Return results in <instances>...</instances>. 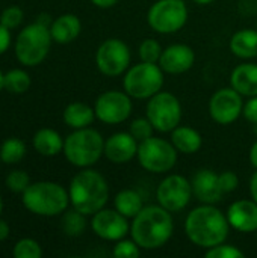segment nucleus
<instances>
[{"mask_svg": "<svg viewBox=\"0 0 257 258\" xmlns=\"http://www.w3.org/2000/svg\"><path fill=\"white\" fill-rule=\"evenodd\" d=\"M230 224L227 216L214 204H203L191 210L185 221L188 239L200 248L209 249L224 243L229 237Z\"/></svg>", "mask_w": 257, "mask_h": 258, "instance_id": "obj_1", "label": "nucleus"}, {"mask_svg": "<svg viewBox=\"0 0 257 258\" xmlns=\"http://www.w3.org/2000/svg\"><path fill=\"white\" fill-rule=\"evenodd\" d=\"M173 213L162 206H144V209L132 219L130 236L141 249L153 251L162 248L173 236Z\"/></svg>", "mask_w": 257, "mask_h": 258, "instance_id": "obj_2", "label": "nucleus"}, {"mask_svg": "<svg viewBox=\"0 0 257 258\" xmlns=\"http://www.w3.org/2000/svg\"><path fill=\"white\" fill-rule=\"evenodd\" d=\"M68 195L73 209L86 216H92L108 204L109 186L98 171L85 168L73 177Z\"/></svg>", "mask_w": 257, "mask_h": 258, "instance_id": "obj_3", "label": "nucleus"}, {"mask_svg": "<svg viewBox=\"0 0 257 258\" xmlns=\"http://www.w3.org/2000/svg\"><path fill=\"white\" fill-rule=\"evenodd\" d=\"M23 206L38 216H58L70 204L68 192L53 181H36L23 192Z\"/></svg>", "mask_w": 257, "mask_h": 258, "instance_id": "obj_4", "label": "nucleus"}, {"mask_svg": "<svg viewBox=\"0 0 257 258\" xmlns=\"http://www.w3.org/2000/svg\"><path fill=\"white\" fill-rule=\"evenodd\" d=\"M64 154L71 165L89 168L105 154V139L94 128H77L64 141Z\"/></svg>", "mask_w": 257, "mask_h": 258, "instance_id": "obj_5", "label": "nucleus"}, {"mask_svg": "<svg viewBox=\"0 0 257 258\" xmlns=\"http://www.w3.org/2000/svg\"><path fill=\"white\" fill-rule=\"evenodd\" d=\"M52 41L50 27L35 21L18 33L15 41V56L23 65H39L48 54Z\"/></svg>", "mask_w": 257, "mask_h": 258, "instance_id": "obj_6", "label": "nucleus"}, {"mask_svg": "<svg viewBox=\"0 0 257 258\" xmlns=\"http://www.w3.org/2000/svg\"><path fill=\"white\" fill-rule=\"evenodd\" d=\"M123 86L132 98L148 100L162 89L164 71L159 63L141 60L139 63L129 67L123 79Z\"/></svg>", "mask_w": 257, "mask_h": 258, "instance_id": "obj_7", "label": "nucleus"}, {"mask_svg": "<svg viewBox=\"0 0 257 258\" xmlns=\"http://www.w3.org/2000/svg\"><path fill=\"white\" fill-rule=\"evenodd\" d=\"M177 153L179 151L171 144V141L151 136L139 142L136 157L145 171L153 174H165L176 166Z\"/></svg>", "mask_w": 257, "mask_h": 258, "instance_id": "obj_8", "label": "nucleus"}, {"mask_svg": "<svg viewBox=\"0 0 257 258\" xmlns=\"http://www.w3.org/2000/svg\"><path fill=\"white\" fill-rule=\"evenodd\" d=\"M145 115L156 132L171 133L182 122V104L174 94L159 91L148 98Z\"/></svg>", "mask_w": 257, "mask_h": 258, "instance_id": "obj_9", "label": "nucleus"}, {"mask_svg": "<svg viewBox=\"0 0 257 258\" xmlns=\"http://www.w3.org/2000/svg\"><path fill=\"white\" fill-rule=\"evenodd\" d=\"M188 15L185 0H158L150 6L147 21L156 33L170 35L183 29Z\"/></svg>", "mask_w": 257, "mask_h": 258, "instance_id": "obj_10", "label": "nucleus"}, {"mask_svg": "<svg viewBox=\"0 0 257 258\" xmlns=\"http://www.w3.org/2000/svg\"><path fill=\"white\" fill-rule=\"evenodd\" d=\"M130 60L132 54L129 45L118 38L103 41L95 53L97 68L108 77H117L126 73L130 67Z\"/></svg>", "mask_w": 257, "mask_h": 258, "instance_id": "obj_11", "label": "nucleus"}, {"mask_svg": "<svg viewBox=\"0 0 257 258\" xmlns=\"http://www.w3.org/2000/svg\"><path fill=\"white\" fill-rule=\"evenodd\" d=\"M192 194L191 181L179 174L167 175L158 186L156 198L159 206H162L170 213H179L189 204Z\"/></svg>", "mask_w": 257, "mask_h": 258, "instance_id": "obj_12", "label": "nucleus"}, {"mask_svg": "<svg viewBox=\"0 0 257 258\" xmlns=\"http://www.w3.org/2000/svg\"><path fill=\"white\" fill-rule=\"evenodd\" d=\"M132 109V97L126 91H106L98 95L94 104L95 118L109 125L124 122L130 116Z\"/></svg>", "mask_w": 257, "mask_h": 258, "instance_id": "obj_13", "label": "nucleus"}, {"mask_svg": "<svg viewBox=\"0 0 257 258\" xmlns=\"http://www.w3.org/2000/svg\"><path fill=\"white\" fill-rule=\"evenodd\" d=\"M244 110L242 95L233 88L218 89L209 101L211 118L220 125H229L235 122Z\"/></svg>", "mask_w": 257, "mask_h": 258, "instance_id": "obj_14", "label": "nucleus"}, {"mask_svg": "<svg viewBox=\"0 0 257 258\" xmlns=\"http://www.w3.org/2000/svg\"><path fill=\"white\" fill-rule=\"evenodd\" d=\"M91 228L95 236L108 242H118L130 233V224L117 209H101L92 215Z\"/></svg>", "mask_w": 257, "mask_h": 258, "instance_id": "obj_15", "label": "nucleus"}, {"mask_svg": "<svg viewBox=\"0 0 257 258\" xmlns=\"http://www.w3.org/2000/svg\"><path fill=\"white\" fill-rule=\"evenodd\" d=\"M139 142L129 132H118L105 141V156L115 165H124L136 157Z\"/></svg>", "mask_w": 257, "mask_h": 258, "instance_id": "obj_16", "label": "nucleus"}, {"mask_svg": "<svg viewBox=\"0 0 257 258\" xmlns=\"http://www.w3.org/2000/svg\"><path fill=\"white\" fill-rule=\"evenodd\" d=\"M192 194L201 204H217L223 200L224 192L220 184V174L212 169H200L191 180Z\"/></svg>", "mask_w": 257, "mask_h": 258, "instance_id": "obj_17", "label": "nucleus"}, {"mask_svg": "<svg viewBox=\"0 0 257 258\" xmlns=\"http://www.w3.org/2000/svg\"><path fill=\"white\" fill-rule=\"evenodd\" d=\"M195 62L194 50L186 44H173L167 47L159 59V67L164 73L177 76L189 71Z\"/></svg>", "mask_w": 257, "mask_h": 258, "instance_id": "obj_18", "label": "nucleus"}, {"mask_svg": "<svg viewBox=\"0 0 257 258\" xmlns=\"http://www.w3.org/2000/svg\"><path fill=\"white\" fill-rule=\"evenodd\" d=\"M227 219L233 230L241 233L257 231V203L253 200H238L230 204Z\"/></svg>", "mask_w": 257, "mask_h": 258, "instance_id": "obj_19", "label": "nucleus"}, {"mask_svg": "<svg viewBox=\"0 0 257 258\" xmlns=\"http://www.w3.org/2000/svg\"><path fill=\"white\" fill-rule=\"evenodd\" d=\"M230 85L242 97H256L257 95V63H241L238 65L230 76Z\"/></svg>", "mask_w": 257, "mask_h": 258, "instance_id": "obj_20", "label": "nucleus"}, {"mask_svg": "<svg viewBox=\"0 0 257 258\" xmlns=\"http://www.w3.org/2000/svg\"><path fill=\"white\" fill-rule=\"evenodd\" d=\"M82 30V23L77 15L74 14H64L58 17L52 26H50V33L53 41L58 44H68L74 41Z\"/></svg>", "mask_w": 257, "mask_h": 258, "instance_id": "obj_21", "label": "nucleus"}, {"mask_svg": "<svg viewBox=\"0 0 257 258\" xmlns=\"http://www.w3.org/2000/svg\"><path fill=\"white\" fill-rule=\"evenodd\" d=\"M171 144L176 147L179 153L183 154H195L200 151L203 145V138L201 135L188 125H177L171 132Z\"/></svg>", "mask_w": 257, "mask_h": 258, "instance_id": "obj_22", "label": "nucleus"}, {"mask_svg": "<svg viewBox=\"0 0 257 258\" xmlns=\"http://www.w3.org/2000/svg\"><path fill=\"white\" fill-rule=\"evenodd\" d=\"M230 50L241 59L257 57V29L238 30L230 39Z\"/></svg>", "mask_w": 257, "mask_h": 258, "instance_id": "obj_23", "label": "nucleus"}, {"mask_svg": "<svg viewBox=\"0 0 257 258\" xmlns=\"http://www.w3.org/2000/svg\"><path fill=\"white\" fill-rule=\"evenodd\" d=\"M94 119H95L94 109L80 101L70 103L64 110V122L74 130L89 127Z\"/></svg>", "mask_w": 257, "mask_h": 258, "instance_id": "obj_24", "label": "nucleus"}, {"mask_svg": "<svg viewBox=\"0 0 257 258\" xmlns=\"http://www.w3.org/2000/svg\"><path fill=\"white\" fill-rule=\"evenodd\" d=\"M33 148L41 156L52 157L64 151V141L56 130L41 128L33 136Z\"/></svg>", "mask_w": 257, "mask_h": 258, "instance_id": "obj_25", "label": "nucleus"}, {"mask_svg": "<svg viewBox=\"0 0 257 258\" xmlns=\"http://www.w3.org/2000/svg\"><path fill=\"white\" fill-rule=\"evenodd\" d=\"M114 209H117L127 219H133L144 209V201L139 192L133 189H124L115 195Z\"/></svg>", "mask_w": 257, "mask_h": 258, "instance_id": "obj_26", "label": "nucleus"}, {"mask_svg": "<svg viewBox=\"0 0 257 258\" xmlns=\"http://www.w3.org/2000/svg\"><path fill=\"white\" fill-rule=\"evenodd\" d=\"M26 154V145L17 138L6 139L0 147V160L6 165L18 163Z\"/></svg>", "mask_w": 257, "mask_h": 258, "instance_id": "obj_27", "label": "nucleus"}, {"mask_svg": "<svg viewBox=\"0 0 257 258\" xmlns=\"http://www.w3.org/2000/svg\"><path fill=\"white\" fill-rule=\"evenodd\" d=\"M86 228V215L73 209L67 212L62 218V230L70 237H79Z\"/></svg>", "mask_w": 257, "mask_h": 258, "instance_id": "obj_28", "label": "nucleus"}, {"mask_svg": "<svg viewBox=\"0 0 257 258\" xmlns=\"http://www.w3.org/2000/svg\"><path fill=\"white\" fill-rule=\"evenodd\" d=\"M30 88V77L23 70H11L5 74V89L12 94H23Z\"/></svg>", "mask_w": 257, "mask_h": 258, "instance_id": "obj_29", "label": "nucleus"}, {"mask_svg": "<svg viewBox=\"0 0 257 258\" xmlns=\"http://www.w3.org/2000/svg\"><path fill=\"white\" fill-rule=\"evenodd\" d=\"M162 47L159 44V41L153 39V38H148V39H144L138 48V53H139V59L142 62H151V63H158L159 59H161V54H162Z\"/></svg>", "mask_w": 257, "mask_h": 258, "instance_id": "obj_30", "label": "nucleus"}, {"mask_svg": "<svg viewBox=\"0 0 257 258\" xmlns=\"http://www.w3.org/2000/svg\"><path fill=\"white\" fill-rule=\"evenodd\" d=\"M12 254L15 258H39L42 251H41V246L36 240L21 239L20 242L15 243Z\"/></svg>", "mask_w": 257, "mask_h": 258, "instance_id": "obj_31", "label": "nucleus"}, {"mask_svg": "<svg viewBox=\"0 0 257 258\" xmlns=\"http://www.w3.org/2000/svg\"><path fill=\"white\" fill-rule=\"evenodd\" d=\"M155 127L151 125V122L148 121V118H136L130 122V127H129V133L138 141V142H142L148 138L153 136L155 133Z\"/></svg>", "mask_w": 257, "mask_h": 258, "instance_id": "obj_32", "label": "nucleus"}, {"mask_svg": "<svg viewBox=\"0 0 257 258\" xmlns=\"http://www.w3.org/2000/svg\"><path fill=\"white\" fill-rule=\"evenodd\" d=\"M206 258H244L245 254L233 246V245H227V243H220L217 246H212L209 249H206L204 252Z\"/></svg>", "mask_w": 257, "mask_h": 258, "instance_id": "obj_33", "label": "nucleus"}, {"mask_svg": "<svg viewBox=\"0 0 257 258\" xmlns=\"http://www.w3.org/2000/svg\"><path fill=\"white\" fill-rule=\"evenodd\" d=\"M112 254H114V257L117 258H138L141 255V248L133 239L132 240L121 239L114 246Z\"/></svg>", "mask_w": 257, "mask_h": 258, "instance_id": "obj_34", "label": "nucleus"}, {"mask_svg": "<svg viewBox=\"0 0 257 258\" xmlns=\"http://www.w3.org/2000/svg\"><path fill=\"white\" fill-rule=\"evenodd\" d=\"M29 184H30V178H29L27 172H24V171H12L6 177L8 189L15 194H23L29 187Z\"/></svg>", "mask_w": 257, "mask_h": 258, "instance_id": "obj_35", "label": "nucleus"}, {"mask_svg": "<svg viewBox=\"0 0 257 258\" xmlns=\"http://www.w3.org/2000/svg\"><path fill=\"white\" fill-rule=\"evenodd\" d=\"M21 21H23V11L18 6H9L0 15V24L8 27L9 30L18 27Z\"/></svg>", "mask_w": 257, "mask_h": 258, "instance_id": "obj_36", "label": "nucleus"}, {"mask_svg": "<svg viewBox=\"0 0 257 258\" xmlns=\"http://www.w3.org/2000/svg\"><path fill=\"white\" fill-rule=\"evenodd\" d=\"M220 184H221V189H223L224 195L232 194L239 186V177L233 171H224V172L220 174Z\"/></svg>", "mask_w": 257, "mask_h": 258, "instance_id": "obj_37", "label": "nucleus"}, {"mask_svg": "<svg viewBox=\"0 0 257 258\" xmlns=\"http://www.w3.org/2000/svg\"><path fill=\"white\" fill-rule=\"evenodd\" d=\"M242 115L248 122L257 124V95L256 97H250L248 101H245Z\"/></svg>", "mask_w": 257, "mask_h": 258, "instance_id": "obj_38", "label": "nucleus"}, {"mask_svg": "<svg viewBox=\"0 0 257 258\" xmlns=\"http://www.w3.org/2000/svg\"><path fill=\"white\" fill-rule=\"evenodd\" d=\"M11 44V33L9 29L0 24V54H3Z\"/></svg>", "mask_w": 257, "mask_h": 258, "instance_id": "obj_39", "label": "nucleus"}, {"mask_svg": "<svg viewBox=\"0 0 257 258\" xmlns=\"http://www.w3.org/2000/svg\"><path fill=\"white\" fill-rule=\"evenodd\" d=\"M92 5H95L97 8H101V9H108V8H112L115 6L120 0H91Z\"/></svg>", "mask_w": 257, "mask_h": 258, "instance_id": "obj_40", "label": "nucleus"}, {"mask_svg": "<svg viewBox=\"0 0 257 258\" xmlns=\"http://www.w3.org/2000/svg\"><path fill=\"white\" fill-rule=\"evenodd\" d=\"M250 195H251V200L257 203V169L253 174V177L250 178Z\"/></svg>", "mask_w": 257, "mask_h": 258, "instance_id": "obj_41", "label": "nucleus"}, {"mask_svg": "<svg viewBox=\"0 0 257 258\" xmlns=\"http://www.w3.org/2000/svg\"><path fill=\"white\" fill-rule=\"evenodd\" d=\"M248 157H250V163H251V166L257 169V139L254 141V144L251 145V148H250V154H248Z\"/></svg>", "mask_w": 257, "mask_h": 258, "instance_id": "obj_42", "label": "nucleus"}, {"mask_svg": "<svg viewBox=\"0 0 257 258\" xmlns=\"http://www.w3.org/2000/svg\"><path fill=\"white\" fill-rule=\"evenodd\" d=\"M8 236H9V225L3 219H0V242L6 240Z\"/></svg>", "mask_w": 257, "mask_h": 258, "instance_id": "obj_43", "label": "nucleus"}, {"mask_svg": "<svg viewBox=\"0 0 257 258\" xmlns=\"http://www.w3.org/2000/svg\"><path fill=\"white\" fill-rule=\"evenodd\" d=\"M36 21H38V23H41V24H44V26H47V27H50V26H52V23H53L47 14H41V15H39V18H38Z\"/></svg>", "mask_w": 257, "mask_h": 258, "instance_id": "obj_44", "label": "nucleus"}, {"mask_svg": "<svg viewBox=\"0 0 257 258\" xmlns=\"http://www.w3.org/2000/svg\"><path fill=\"white\" fill-rule=\"evenodd\" d=\"M192 2L197 3V5H209V3H212L215 0H192Z\"/></svg>", "mask_w": 257, "mask_h": 258, "instance_id": "obj_45", "label": "nucleus"}, {"mask_svg": "<svg viewBox=\"0 0 257 258\" xmlns=\"http://www.w3.org/2000/svg\"><path fill=\"white\" fill-rule=\"evenodd\" d=\"M3 88H5V74L0 71V91H2Z\"/></svg>", "mask_w": 257, "mask_h": 258, "instance_id": "obj_46", "label": "nucleus"}, {"mask_svg": "<svg viewBox=\"0 0 257 258\" xmlns=\"http://www.w3.org/2000/svg\"><path fill=\"white\" fill-rule=\"evenodd\" d=\"M2 209H3V203H2V198H0V215H2Z\"/></svg>", "mask_w": 257, "mask_h": 258, "instance_id": "obj_47", "label": "nucleus"}, {"mask_svg": "<svg viewBox=\"0 0 257 258\" xmlns=\"http://www.w3.org/2000/svg\"><path fill=\"white\" fill-rule=\"evenodd\" d=\"M253 125H254V127H253V130H254V133L257 135V124H253Z\"/></svg>", "mask_w": 257, "mask_h": 258, "instance_id": "obj_48", "label": "nucleus"}, {"mask_svg": "<svg viewBox=\"0 0 257 258\" xmlns=\"http://www.w3.org/2000/svg\"><path fill=\"white\" fill-rule=\"evenodd\" d=\"M256 29H257V20H256Z\"/></svg>", "mask_w": 257, "mask_h": 258, "instance_id": "obj_49", "label": "nucleus"}, {"mask_svg": "<svg viewBox=\"0 0 257 258\" xmlns=\"http://www.w3.org/2000/svg\"><path fill=\"white\" fill-rule=\"evenodd\" d=\"M0 162H2V160H0Z\"/></svg>", "mask_w": 257, "mask_h": 258, "instance_id": "obj_50", "label": "nucleus"}, {"mask_svg": "<svg viewBox=\"0 0 257 258\" xmlns=\"http://www.w3.org/2000/svg\"><path fill=\"white\" fill-rule=\"evenodd\" d=\"M256 233H257V231H256Z\"/></svg>", "mask_w": 257, "mask_h": 258, "instance_id": "obj_51", "label": "nucleus"}]
</instances>
